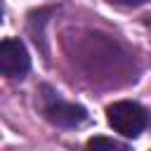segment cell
I'll return each mask as SVG.
<instances>
[{
	"label": "cell",
	"mask_w": 151,
	"mask_h": 151,
	"mask_svg": "<svg viewBox=\"0 0 151 151\" xmlns=\"http://www.w3.org/2000/svg\"><path fill=\"white\" fill-rule=\"evenodd\" d=\"M109 125L123 137H139L146 127V111L134 101H116L106 109Z\"/></svg>",
	"instance_id": "1"
},
{
	"label": "cell",
	"mask_w": 151,
	"mask_h": 151,
	"mask_svg": "<svg viewBox=\"0 0 151 151\" xmlns=\"http://www.w3.org/2000/svg\"><path fill=\"white\" fill-rule=\"evenodd\" d=\"M31 66L28 52L21 40L17 38H5L0 45V71L7 78H21Z\"/></svg>",
	"instance_id": "2"
},
{
	"label": "cell",
	"mask_w": 151,
	"mask_h": 151,
	"mask_svg": "<svg viewBox=\"0 0 151 151\" xmlns=\"http://www.w3.org/2000/svg\"><path fill=\"white\" fill-rule=\"evenodd\" d=\"M45 116H47V120L52 125H59V127H76V125H80L87 118V113H85L83 106L64 101L59 97H52L45 104Z\"/></svg>",
	"instance_id": "3"
},
{
	"label": "cell",
	"mask_w": 151,
	"mask_h": 151,
	"mask_svg": "<svg viewBox=\"0 0 151 151\" xmlns=\"http://www.w3.org/2000/svg\"><path fill=\"white\" fill-rule=\"evenodd\" d=\"M87 146H90V149H99V146H104V149H125L123 144H118V142H113V139H106V137H94V139L87 142Z\"/></svg>",
	"instance_id": "4"
},
{
	"label": "cell",
	"mask_w": 151,
	"mask_h": 151,
	"mask_svg": "<svg viewBox=\"0 0 151 151\" xmlns=\"http://www.w3.org/2000/svg\"><path fill=\"white\" fill-rule=\"evenodd\" d=\"M111 2H118V5H130V7H134V5H142V2H146V0H111Z\"/></svg>",
	"instance_id": "5"
}]
</instances>
